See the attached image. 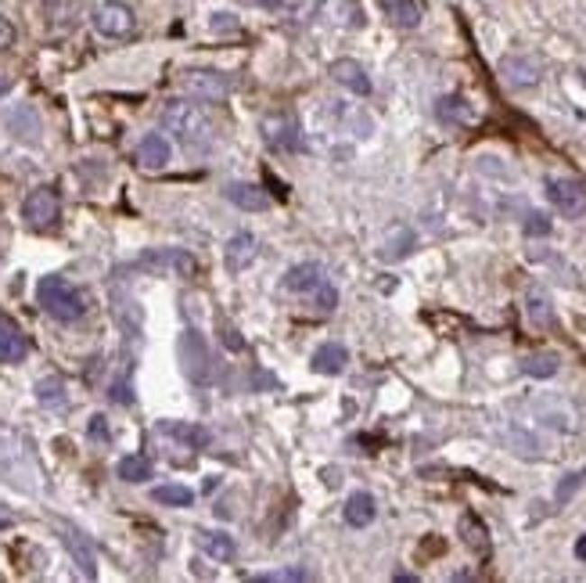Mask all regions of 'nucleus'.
I'll list each match as a JSON object with an SVG mask.
<instances>
[{
  "mask_svg": "<svg viewBox=\"0 0 586 583\" xmlns=\"http://www.w3.org/2000/svg\"><path fill=\"white\" fill-rule=\"evenodd\" d=\"M378 4H381L385 18H389L392 25H399V29L421 25V4H417V0H378Z\"/></svg>",
  "mask_w": 586,
  "mask_h": 583,
  "instance_id": "nucleus-19",
  "label": "nucleus"
},
{
  "mask_svg": "<svg viewBox=\"0 0 586 583\" xmlns=\"http://www.w3.org/2000/svg\"><path fill=\"white\" fill-rule=\"evenodd\" d=\"M180 87H184L191 97H202V101H224V97H231V90H234L231 76L213 72V69H188V72L180 76Z\"/></svg>",
  "mask_w": 586,
  "mask_h": 583,
  "instance_id": "nucleus-6",
  "label": "nucleus"
},
{
  "mask_svg": "<svg viewBox=\"0 0 586 583\" xmlns=\"http://www.w3.org/2000/svg\"><path fill=\"white\" fill-rule=\"evenodd\" d=\"M36 302L54 317V320H79L83 313H87V295L76 289V285H69L65 278H58V274H50V278H40V285H36Z\"/></svg>",
  "mask_w": 586,
  "mask_h": 583,
  "instance_id": "nucleus-2",
  "label": "nucleus"
},
{
  "mask_svg": "<svg viewBox=\"0 0 586 583\" xmlns=\"http://www.w3.org/2000/svg\"><path fill=\"white\" fill-rule=\"evenodd\" d=\"M137 162L144 170H166V162H169V141L162 134H148L137 144Z\"/></svg>",
  "mask_w": 586,
  "mask_h": 583,
  "instance_id": "nucleus-15",
  "label": "nucleus"
},
{
  "mask_svg": "<svg viewBox=\"0 0 586 583\" xmlns=\"http://www.w3.org/2000/svg\"><path fill=\"white\" fill-rule=\"evenodd\" d=\"M4 526H11V515H7V512H0V530H4Z\"/></svg>",
  "mask_w": 586,
  "mask_h": 583,
  "instance_id": "nucleus-40",
  "label": "nucleus"
},
{
  "mask_svg": "<svg viewBox=\"0 0 586 583\" xmlns=\"http://www.w3.org/2000/svg\"><path fill=\"white\" fill-rule=\"evenodd\" d=\"M133 25H137L133 11H130L126 4H119V0H105V4H97V7H94V29H97L101 36L123 40V36H130V32H133Z\"/></svg>",
  "mask_w": 586,
  "mask_h": 583,
  "instance_id": "nucleus-9",
  "label": "nucleus"
},
{
  "mask_svg": "<svg viewBox=\"0 0 586 583\" xmlns=\"http://www.w3.org/2000/svg\"><path fill=\"white\" fill-rule=\"evenodd\" d=\"M583 479H586V472H576V476H565V483L558 486V501H569L580 486H583Z\"/></svg>",
  "mask_w": 586,
  "mask_h": 583,
  "instance_id": "nucleus-32",
  "label": "nucleus"
},
{
  "mask_svg": "<svg viewBox=\"0 0 586 583\" xmlns=\"http://www.w3.org/2000/svg\"><path fill=\"white\" fill-rule=\"evenodd\" d=\"M439 116L443 119H453V123H468L472 119V108H468L464 97H443L439 101Z\"/></svg>",
  "mask_w": 586,
  "mask_h": 583,
  "instance_id": "nucleus-29",
  "label": "nucleus"
},
{
  "mask_svg": "<svg viewBox=\"0 0 586 583\" xmlns=\"http://www.w3.org/2000/svg\"><path fill=\"white\" fill-rule=\"evenodd\" d=\"M313 371L316 375H342L345 371V364H349V349L345 346H338V342H324L316 353H313Z\"/></svg>",
  "mask_w": 586,
  "mask_h": 583,
  "instance_id": "nucleus-16",
  "label": "nucleus"
},
{
  "mask_svg": "<svg viewBox=\"0 0 586 583\" xmlns=\"http://www.w3.org/2000/svg\"><path fill=\"white\" fill-rule=\"evenodd\" d=\"M14 43V25L7 18H0V51H7Z\"/></svg>",
  "mask_w": 586,
  "mask_h": 583,
  "instance_id": "nucleus-35",
  "label": "nucleus"
},
{
  "mask_svg": "<svg viewBox=\"0 0 586 583\" xmlns=\"http://www.w3.org/2000/svg\"><path fill=\"white\" fill-rule=\"evenodd\" d=\"M58 213H61V199H58V191L54 188H32L29 195H25V202H22V217H25V224L32 227V231H50L54 224H58Z\"/></svg>",
  "mask_w": 586,
  "mask_h": 583,
  "instance_id": "nucleus-4",
  "label": "nucleus"
},
{
  "mask_svg": "<svg viewBox=\"0 0 586 583\" xmlns=\"http://www.w3.org/2000/svg\"><path fill=\"white\" fill-rule=\"evenodd\" d=\"M260 134L274 152H298L302 148V130H298V119L292 112H267L260 123Z\"/></svg>",
  "mask_w": 586,
  "mask_h": 583,
  "instance_id": "nucleus-5",
  "label": "nucleus"
},
{
  "mask_svg": "<svg viewBox=\"0 0 586 583\" xmlns=\"http://www.w3.org/2000/svg\"><path fill=\"white\" fill-rule=\"evenodd\" d=\"M547 199L558 213L565 217H583L586 213V184L576 180V177H551L547 184Z\"/></svg>",
  "mask_w": 586,
  "mask_h": 583,
  "instance_id": "nucleus-7",
  "label": "nucleus"
},
{
  "mask_svg": "<svg viewBox=\"0 0 586 583\" xmlns=\"http://www.w3.org/2000/svg\"><path fill=\"white\" fill-rule=\"evenodd\" d=\"M151 501L155 504H166V508H188L195 501V494L188 486H180V483H166V486H155L151 490Z\"/></svg>",
  "mask_w": 586,
  "mask_h": 583,
  "instance_id": "nucleus-24",
  "label": "nucleus"
},
{
  "mask_svg": "<svg viewBox=\"0 0 586 583\" xmlns=\"http://www.w3.org/2000/svg\"><path fill=\"white\" fill-rule=\"evenodd\" d=\"M7 90H11V79H7V76H0V97H4Z\"/></svg>",
  "mask_w": 586,
  "mask_h": 583,
  "instance_id": "nucleus-39",
  "label": "nucleus"
},
{
  "mask_svg": "<svg viewBox=\"0 0 586 583\" xmlns=\"http://www.w3.org/2000/svg\"><path fill=\"white\" fill-rule=\"evenodd\" d=\"M115 472H119V479H123V483H148L155 468H151V461H148L144 454H130V458H123V461H119V468H115Z\"/></svg>",
  "mask_w": 586,
  "mask_h": 583,
  "instance_id": "nucleus-22",
  "label": "nucleus"
},
{
  "mask_svg": "<svg viewBox=\"0 0 586 583\" xmlns=\"http://www.w3.org/2000/svg\"><path fill=\"white\" fill-rule=\"evenodd\" d=\"M583 83H586V69H583Z\"/></svg>",
  "mask_w": 586,
  "mask_h": 583,
  "instance_id": "nucleus-41",
  "label": "nucleus"
},
{
  "mask_svg": "<svg viewBox=\"0 0 586 583\" xmlns=\"http://www.w3.org/2000/svg\"><path fill=\"white\" fill-rule=\"evenodd\" d=\"M529 317L544 328V324H551V299L544 295V292H533L529 295Z\"/></svg>",
  "mask_w": 586,
  "mask_h": 583,
  "instance_id": "nucleus-31",
  "label": "nucleus"
},
{
  "mask_svg": "<svg viewBox=\"0 0 586 583\" xmlns=\"http://www.w3.org/2000/svg\"><path fill=\"white\" fill-rule=\"evenodd\" d=\"M227 199H231L238 209H245V213H263V209H270L267 191L256 188V184H231V188H227Z\"/></svg>",
  "mask_w": 586,
  "mask_h": 583,
  "instance_id": "nucleus-17",
  "label": "nucleus"
},
{
  "mask_svg": "<svg viewBox=\"0 0 586 583\" xmlns=\"http://www.w3.org/2000/svg\"><path fill=\"white\" fill-rule=\"evenodd\" d=\"M213 29H238V25L231 22V14H213Z\"/></svg>",
  "mask_w": 586,
  "mask_h": 583,
  "instance_id": "nucleus-37",
  "label": "nucleus"
},
{
  "mask_svg": "<svg viewBox=\"0 0 586 583\" xmlns=\"http://www.w3.org/2000/svg\"><path fill=\"white\" fill-rule=\"evenodd\" d=\"M224 342H227L231 349H242V346H245V342L238 338V331H234V328H224Z\"/></svg>",
  "mask_w": 586,
  "mask_h": 583,
  "instance_id": "nucleus-36",
  "label": "nucleus"
},
{
  "mask_svg": "<svg viewBox=\"0 0 586 583\" xmlns=\"http://www.w3.org/2000/svg\"><path fill=\"white\" fill-rule=\"evenodd\" d=\"M25 353H29V338L22 335V328L0 317V364H18Z\"/></svg>",
  "mask_w": 586,
  "mask_h": 583,
  "instance_id": "nucleus-13",
  "label": "nucleus"
},
{
  "mask_svg": "<svg viewBox=\"0 0 586 583\" xmlns=\"http://www.w3.org/2000/svg\"><path fill=\"white\" fill-rule=\"evenodd\" d=\"M195 541H198V548H202L209 559H216V562H231V559H234V541H231L227 533H216V530H198V533H195Z\"/></svg>",
  "mask_w": 586,
  "mask_h": 583,
  "instance_id": "nucleus-21",
  "label": "nucleus"
},
{
  "mask_svg": "<svg viewBox=\"0 0 586 583\" xmlns=\"http://www.w3.org/2000/svg\"><path fill=\"white\" fill-rule=\"evenodd\" d=\"M7 126H11L14 137H22V141H36V134H40V119H36L32 108H18V112H11V116H7Z\"/></svg>",
  "mask_w": 586,
  "mask_h": 583,
  "instance_id": "nucleus-25",
  "label": "nucleus"
},
{
  "mask_svg": "<svg viewBox=\"0 0 586 583\" xmlns=\"http://www.w3.org/2000/svg\"><path fill=\"white\" fill-rule=\"evenodd\" d=\"M61 544L69 548V555H72V562L79 566V573H83L87 580H94V577H97V562H94V551H90L87 537H83L79 530H72V526H61Z\"/></svg>",
  "mask_w": 586,
  "mask_h": 583,
  "instance_id": "nucleus-11",
  "label": "nucleus"
},
{
  "mask_svg": "<svg viewBox=\"0 0 586 583\" xmlns=\"http://www.w3.org/2000/svg\"><path fill=\"white\" fill-rule=\"evenodd\" d=\"M558 364H562L558 353H533V356H526L522 371L533 378H551V375H558Z\"/></svg>",
  "mask_w": 586,
  "mask_h": 583,
  "instance_id": "nucleus-27",
  "label": "nucleus"
},
{
  "mask_svg": "<svg viewBox=\"0 0 586 583\" xmlns=\"http://www.w3.org/2000/svg\"><path fill=\"white\" fill-rule=\"evenodd\" d=\"M159 432H169V436H177V440H184L188 447H206L209 443V432L206 429H198V425H180V421H162L159 425Z\"/></svg>",
  "mask_w": 586,
  "mask_h": 583,
  "instance_id": "nucleus-26",
  "label": "nucleus"
},
{
  "mask_svg": "<svg viewBox=\"0 0 586 583\" xmlns=\"http://www.w3.org/2000/svg\"><path fill=\"white\" fill-rule=\"evenodd\" d=\"M180 364L188 371L191 382H209V367H213V356H209V346L202 338V331L188 328L180 335Z\"/></svg>",
  "mask_w": 586,
  "mask_h": 583,
  "instance_id": "nucleus-8",
  "label": "nucleus"
},
{
  "mask_svg": "<svg viewBox=\"0 0 586 583\" xmlns=\"http://www.w3.org/2000/svg\"><path fill=\"white\" fill-rule=\"evenodd\" d=\"M162 126L195 155L209 152L213 141H216V126L213 119L206 116L202 105H191V101H166L162 108Z\"/></svg>",
  "mask_w": 586,
  "mask_h": 583,
  "instance_id": "nucleus-1",
  "label": "nucleus"
},
{
  "mask_svg": "<svg viewBox=\"0 0 586 583\" xmlns=\"http://www.w3.org/2000/svg\"><path fill=\"white\" fill-rule=\"evenodd\" d=\"M320 285H327V278H324V271L316 264H298L285 274V289L298 292V295H313Z\"/></svg>",
  "mask_w": 586,
  "mask_h": 583,
  "instance_id": "nucleus-14",
  "label": "nucleus"
},
{
  "mask_svg": "<svg viewBox=\"0 0 586 583\" xmlns=\"http://www.w3.org/2000/svg\"><path fill=\"white\" fill-rule=\"evenodd\" d=\"M526 235H551V220L544 213H529V224H526Z\"/></svg>",
  "mask_w": 586,
  "mask_h": 583,
  "instance_id": "nucleus-33",
  "label": "nucleus"
},
{
  "mask_svg": "<svg viewBox=\"0 0 586 583\" xmlns=\"http://www.w3.org/2000/svg\"><path fill=\"white\" fill-rule=\"evenodd\" d=\"M461 537H464V544H468L472 551L490 555V533H486V526H482L475 515H461Z\"/></svg>",
  "mask_w": 586,
  "mask_h": 583,
  "instance_id": "nucleus-23",
  "label": "nucleus"
},
{
  "mask_svg": "<svg viewBox=\"0 0 586 583\" xmlns=\"http://www.w3.org/2000/svg\"><path fill=\"white\" fill-rule=\"evenodd\" d=\"M500 72H504V79H508L511 87H533V83H540L544 65H540V58H533V54H508V58L500 61Z\"/></svg>",
  "mask_w": 586,
  "mask_h": 583,
  "instance_id": "nucleus-10",
  "label": "nucleus"
},
{
  "mask_svg": "<svg viewBox=\"0 0 586 583\" xmlns=\"http://www.w3.org/2000/svg\"><path fill=\"white\" fill-rule=\"evenodd\" d=\"M36 400L43 407H61L65 403V382L61 378H43L36 382Z\"/></svg>",
  "mask_w": 586,
  "mask_h": 583,
  "instance_id": "nucleus-28",
  "label": "nucleus"
},
{
  "mask_svg": "<svg viewBox=\"0 0 586 583\" xmlns=\"http://www.w3.org/2000/svg\"><path fill=\"white\" fill-rule=\"evenodd\" d=\"M224 260L231 271H245L252 260H256V238L252 235H234L224 249Z\"/></svg>",
  "mask_w": 586,
  "mask_h": 583,
  "instance_id": "nucleus-20",
  "label": "nucleus"
},
{
  "mask_svg": "<svg viewBox=\"0 0 586 583\" xmlns=\"http://www.w3.org/2000/svg\"><path fill=\"white\" fill-rule=\"evenodd\" d=\"M576 559H583V562H586V533L576 541Z\"/></svg>",
  "mask_w": 586,
  "mask_h": 583,
  "instance_id": "nucleus-38",
  "label": "nucleus"
},
{
  "mask_svg": "<svg viewBox=\"0 0 586 583\" xmlns=\"http://www.w3.org/2000/svg\"><path fill=\"white\" fill-rule=\"evenodd\" d=\"M87 432H90V440L108 443V425H105V414H94V418H90V425H87Z\"/></svg>",
  "mask_w": 586,
  "mask_h": 583,
  "instance_id": "nucleus-34",
  "label": "nucleus"
},
{
  "mask_svg": "<svg viewBox=\"0 0 586 583\" xmlns=\"http://www.w3.org/2000/svg\"><path fill=\"white\" fill-rule=\"evenodd\" d=\"M374 515H378V501L371 497V494H353L349 501H345V523L353 526V530H363V526H371L374 523Z\"/></svg>",
  "mask_w": 586,
  "mask_h": 583,
  "instance_id": "nucleus-18",
  "label": "nucleus"
},
{
  "mask_svg": "<svg viewBox=\"0 0 586 583\" xmlns=\"http://www.w3.org/2000/svg\"><path fill=\"white\" fill-rule=\"evenodd\" d=\"M252 583H306L313 580L306 569H278V573H260V577H249Z\"/></svg>",
  "mask_w": 586,
  "mask_h": 583,
  "instance_id": "nucleus-30",
  "label": "nucleus"
},
{
  "mask_svg": "<svg viewBox=\"0 0 586 583\" xmlns=\"http://www.w3.org/2000/svg\"><path fill=\"white\" fill-rule=\"evenodd\" d=\"M133 267L151 274V278H191L198 271L195 256L184 253V249H148V253L137 256Z\"/></svg>",
  "mask_w": 586,
  "mask_h": 583,
  "instance_id": "nucleus-3",
  "label": "nucleus"
},
{
  "mask_svg": "<svg viewBox=\"0 0 586 583\" xmlns=\"http://www.w3.org/2000/svg\"><path fill=\"white\" fill-rule=\"evenodd\" d=\"M331 76H334V83H342L345 90H353V94H360V97L371 94V76H367L363 65L353 61V58H338V61L331 65Z\"/></svg>",
  "mask_w": 586,
  "mask_h": 583,
  "instance_id": "nucleus-12",
  "label": "nucleus"
}]
</instances>
